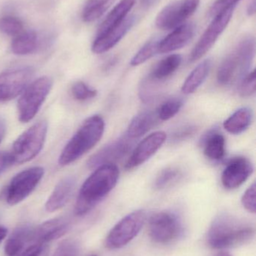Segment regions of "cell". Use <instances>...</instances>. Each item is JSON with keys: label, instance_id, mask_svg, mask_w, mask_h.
<instances>
[{"label": "cell", "instance_id": "1", "mask_svg": "<svg viewBox=\"0 0 256 256\" xmlns=\"http://www.w3.org/2000/svg\"><path fill=\"white\" fill-rule=\"evenodd\" d=\"M120 176V170L115 164H105L95 170L80 189L75 214L83 216L93 210L113 190Z\"/></svg>", "mask_w": 256, "mask_h": 256}, {"label": "cell", "instance_id": "2", "mask_svg": "<svg viewBox=\"0 0 256 256\" xmlns=\"http://www.w3.org/2000/svg\"><path fill=\"white\" fill-rule=\"evenodd\" d=\"M255 55L254 37L243 38L219 64L218 82L222 86H231L243 79L249 72Z\"/></svg>", "mask_w": 256, "mask_h": 256}, {"label": "cell", "instance_id": "3", "mask_svg": "<svg viewBox=\"0 0 256 256\" xmlns=\"http://www.w3.org/2000/svg\"><path fill=\"white\" fill-rule=\"evenodd\" d=\"M250 226L228 215L218 216L210 226L207 242L213 249L224 250L244 244L253 238Z\"/></svg>", "mask_w": 256, "mask_h": 256}, {"label": "cell", "instance_id": "4", "mask_svg": "<svg viewBox=\"0 0 256 256\" xmlns=\"http://www.w3.org/2000/svg\"><path fill=\"white\" fill-rule=\"evenodd\" d=\"M105 127V121L100 116L87 118L62 150L59 164L69 165L91 150L102 138Z\"/></svg>", "mask_w": 256, "mask_h": 256}, {"label": "cell", "instance_id": "5", "mask_svg": "<svg viewBox=\"0 0 256 256\" xmlns=\"http://www.w3.org/2000/svg\"><path fill=\"white\" fill-rule=\"evenodd\" d=\"M53 86L49 76H41L27 86L18 102V120L21 122L31 121L39 112Z\"/></svg>", "mask_w": 256, "mask_h": 256}, {"label": "cell", "instance_id": "6", "mask_svg": "<svg viewBox=\"0 0 256 256\" xmlns=\"http://www.w3.org/2000/svg\"><path fill=\"white\" fill-rule=\"evenodd\" d=\"M48 132V124L42 121L23 132L12 146L10 152L15 164H24L36 158L43 148Z\"/></svg>", "mask_w": 256, "mask_h": 256}, {"label": "cell", "instance_id": "7", "mask_svg": "<svg viewBox=\"0 0 256 256\" xmlns=\"http://www.w3.org/2000/svg\"><path fill=\"white\" fill-rule=\"evenodd\" d=\"M44 174L45 170L40 166L31 167L17 174L5 191L6 202L15 206L26 200L36 189Z\"/></svg>", "mask_w": 256, "mask_h": 256}, {"label": "cell", "instance_id": "8", "mask_svg": "<svg viewBox=\"0 0 256 256\" xmlns=\"http://www.w3.org/2000/svg\"><path fill=\"white\" fill-rule=\"evenodd\" d=\"M146 220L145 212L135 210L119 221L111 230L105 242L107 248L117 250L132 242L141 231Z\"/></svg>", "mask_w": 256, "mask_h": 256}, {"label": "cell", "instance_id": "9", "mask_svg": "<svg viewBox=\"0 0 256 256\" xmlns=\"http://www.w3.org/2000/svg\"><path fill=\"white\" fill-rule=\"evenodd\" d=\"M200 0H175L167 4L156 16V25L159 30H172L190 18L198 9Z\"/></svg>", "mask_w": 256, "mask_h": 256}, {"label": "cell", "instance_id": "10", "mask_svg": "<svg viewBox=\"0 0 256 256\" xmlns=\"http://www.w3.org/2000/svg\"><path fill=\"white\" fill-rule=\"evenodd\" d=\"M236 6L228 8L213 18V21L207 27L198 43L194 46L190 56L189 61L195 62L202 58L207 52L213 48L219 36L223 32L232 18Z\"/></svg>", "mask_w": 256, "mask_h": 256}, {"label": "cell", "instance_id": "11", "mask_svg": "<svg viewBox=\"0 0 256 256\" xmlns=\"http://www.w3.org/2000/svg\"><path fill=\"white\" fill-rule=\"evenodd\" d=\"M181 232L180 220L172 212H159L152 215L149 220V233L152 240L156 243H170L177 238Z\"/></svg>", "mask_w": 256, "mask_h": 256}, {"label": "cell", "instance_id": "12", "mask_svg": "<svg viewBox=\"0 0 256 256\" xmlns=\"http://www.w3.org/2000/svg\"><path fill=\"white\" fill-rule=\"evenodd\" d=\"M34 75L30 67L17 68L0 74V104L13 100L21 94Z\"/></svg>", "mask_w": 256, "mask_h": 256}, {"label": "cell", "instance_id": "13", "mask_svg": "<svg viewBox=\"0 0 256 256\" xmlns=\"http://www.w3.org/2000/svg\"><path fill=\"white\" fill-rule=\"evenodd\" d=\"M135 140L127 134L117 138L106 144L99 152L93 155L87 161V166L90 170H96L105 164H115V162L123 159L133 148Z\"/></svg>", "mask_w": 256, "mask_h": 256}, {"label": "cell", "instance_id": "14", "mask_svg": "<svg viewBox=\"0 0 256 256\" xmlns=\"http://www.w3.org/2000/svg\"><path fill=\"white\" fill-rule=\"evenodd\" d=\"M167 135L164 131H156L141 140L132 152L125 165L127 170H133L147 162L166 141Z\"/></svg>", "mask_w": 256, "mask_h": 256}, {"label": "cell", "instance_id": "15", "mask_svg": "<svg viewBox=\"0 0 256 256\" xmlns=\"http://www.w3.org/2000/svg\"><path fill=\"white\" fill-rule=\"evenodd\" d=\"M253 170V165L248 158L235 156L228 161L222 172V185L227 190L237 189L248 180Z\"/></svg>", "mask_w": 256, "mask_h": 256}, {"label": "cell", "instance_id": "16", "mask_svg": "<svg viewBox=\"0 0 256 256\" xmlns=\"http://www.w3.org/2000/svg\"><path fill=\"white\" fill-rule=\"evenodd\" d=\"M136 22V16L128 15L126 19L117 26L108 30L106 32L97 34L92 45V51L96 54L108 52L123 39Z\"/></svg>", "mask_w": 256, "mask_h": 256}, {"label": "cell", "instance_id": "17", "mask_svg": "<svg viewBox=\"0 0 256 256\" xmlns=\"http://www.w3.org/2000/svg\"><path fill=\"white\" fill-rule=\"evenodd\" d=\"M196 32V26L193 22L183 24L173 30L166 37L160 39L158 54H168L189 44L193 39Z\"/></svg>", "mask_w": 256, "mask_h": 256}, {"label": "cell", "instance_id": "18", "mask_svg": "<svg viewBox=\"0 0 256 256\" xmlns=\"http://www.w3.org/2000/svg\"><path fill=\"white\" fill-rule=\"evenodd\" d=\"M69 221L63 218L47 221L34 228L33 244H47L60 238L69 231Z\"/></svg>", "mask_w": 256, "mask_h": 256}, {"label": "cell", "instance_id": "19", "mask_svg": "<svg viewBox=\"0 0 256 256\" xmlns=\"http://www.w3.org/2000/svg\"><path fill=\"white\" fill-rule=\"evenodd\" d=\"M76 180L72 176H68L62 179L56 185L45 204L47 212H57L64 207L72 196Z\"/></svg>", "mask_w": 256, "mask_h": 256}, {"label": "cell", "instance_id": "20", "mask_svg": "<svg viewBox=\"0 0 256 256\" xmlns=\"http://www.w3.org/2000/svg\"><path fill=\"white\" fill-rule=\"evenodd\" d=\"M225 138L223 134L216 129L210 130L201 140L203 153L210 160L219 162L225 158Z\"/></svg>", "mask_w": 256, "mask_h": 256}, {"label": "cell", "instance_id": "21", "mask_svg": "<svg viewBox=\"0 0 256 256\" xmlns=\"http://www.w3.org/2000/svg\"><path fill=\"white\" fill-rule=\"evenodd\" d=\"M34 227L29 225L20 226L15 228L6 242L5 252L8 256H17L24 251L30 243H33Z\"/></svg>", "mask_w": 256, "mask_h": 256}, {"label": "cell", "instance_id": "22", "mask_svg": "<svg viewBox=\"0 0 256 256\" xmlns=\"http://www.w3.org/2000/svg\"><path fill=\"white\" fill-rule=\"evenodd\" d=\"M159 121L156 111L147 110L140 112L132 118L126 134L135 140L141 138L153 129Z\"/></svg>", "mask_w": 256, "mask_h": 256}, {"label": "cell", "instance_id": "23", "mask_svg": "<svg viewBox=\"0 0 256 256\" xmlns=\"http://www.w3.org/2000/svg\"><path fill=\"white\" fill-rule=\"evenodd\" d=\"M181 62L182 57L179 54L168 56L156 64L148 78L159 84L172 76Z\"/></svg>", "mask_w": 256, "mask_h": 256}, {"label": "cell", "instance_id": "24", "mask_svg": "<svg viewBox=\"0 0 256 256\" xmlns=\"http://www.w3.org/2000/svg\"><path fill=\"white\" fill-rule=\"evenodd\" d=\"M135 2L136 0H120L118 4L115 6L104 20L98 30L97 34L106 32L124 20L129 14V12L133 8Z\"/></svg>", "mask_w": 256, "mask_h": 256}, {"label": "cell", "instance_id": "25", "mask_svg": "<svg viewBox=\"0 0 256 256\" xmlns=\"http://www.w3.org/2000/svg\"><path fill=\"white\" fill-rule=\"evenodd\" d=\"M253 120V112L248 108H242L230 116L223 123L227 132L234 135L242 134L251 126Z\"/></svg>", "mask_w": 256, "mask_h": 256}, {"label": "cell", "instance_id": "26", "mask_svg": "<svg viewBox=\"0 0 256 256\" xmlns=\"http://www.w3.org/2000/svg\"><path fill=\"white\" fill-rule=\"evenodd\" d=\"M211 64L212 62L210 58L204 60L189 74L182 86L181 91L183 94H192L198 90L207 79L210 73Z\"/></svg>", "mask_w": 256, "mask_h": 256}, {"label": "cell", "instance_id": "27", "mask_svg": "<svg viewBox=\"0 0 256 256\" xmlns=\"http://www.w3.org/2000/svg\"><path fill=\"white\" fill-rule=\"evenodd\" d=\"M39 46V38L34 31H24L14 38L11 45L15 55L26 56L33 54Z\"/></svg>", "mask_w": 256, "mask_h": 256}, {"label": "cell", "instance_id": "28", "mask_svg": "<svg viewBox=\"0 0 256 256\" xmlns=\"http://www.w3.org/2000/svg\"><path fill=\"white\" fill-rule=\"evenodd\" d=\"M115 0H87L82 12L83 20L92 22L101 18Z\"/></svg>", "mask_w": 256, "mask_h": 256}, {"label": "cell", "instance_id": "29", "mask_svg": "<svg viewBox=\"0 0 256 256\" xmlns=\"http://www.w3.org/2000/svg\"><path fill=\"white\" fill-rule=\"evenodd\" d=\"M159 42H160V39L157 38H154L147 42L134 56L130 62L131 66H134V67L140 66L156 55L158 54Z\"/></svg>", "mask_w": 256, "mask_h": 256}, {"label": "cell", "instance_id": "30", "mask_svg": "<svg viewBox=\"0 0 256 256\" xmlns=\"http://www.w3.org/2000/svg\"><path fill=\"white\" fill-rule=\"evenodd\" d=\"M183 100L177 98L168 99L162 104L156 110L159 121H168L174 118L181 110Z\"/></svg>", "mask_w": 256, "mask_h": 256}, {"label": "cell", "instance_id": "31", "mask_svg": "<svg viewBox=\"0 0 256 256\" xmlns=\"http://www.w3.org/2000/svg\"><path fill=\"white\" fill-rule=\"evenodd\" d=\"M0 31L7 36L15 37L24 31V24L16 16H3L0 19Z\"/></svg>", "mask_w": 256, "mask_h": 256}, {"label": "cell", "instance_id": "32", "mask_svg": "<svg viewBox=\"0 0 256 256\" xmlns=\"http://www.w3.org/2000/svg\"><path fill=\"white\" fill-rule=\"evenodd\" d=\"M181 176V172L175 167H168L162 170L155 180L154 186L156 189L162 190L178 180Z\"/></svg>", "mask_w": 256, "mask_h": 256}, {"label": "cell", "instance_id": "33", "mask_svg": "<svg viewBox=\"0 0 256 256\" xmlns=\"http://www.w3.org/2000/svg\"><path fill=\"white\" fill-rule=\"evenodd\" d=\"M72 96L79 102H85L94 98L97 96L98 92L90 88L85 82L78 81L72 88Z\"/></svg>", "mask_w": 256, "mask_h": 256}, {"label": "cell", "instance_id": "34", "mask_svg": "<svg viewBox=\"0 0 256 256\" xmlns=\"http://www.w3.org/2000/svg\"><path fill=\"white\" fill-rule=\"evenodd\" d=\"M255 70H253L242 79L239 94L243 98L252 97L255 93Z\"/></svg>", "mask_w": 256, "mask_h": 256}, {"label": "cell", "instance_id": "35", "mask_svg": "<svg viewBox=\"0 0 256 256\" xmlns=\"http://www.w3.org/2000/svg\"><path fill=\"white\" fill-rule=\"evenodd\" d=\"M78 244L73 240H63L56 250L52 256H78Z\"/></svg>", "mask_w": 256, "mask_h": 256}, {"label": "cell", "instance_id": "36", "mask_svg": "<svg viewBox=\"0 0 256 256\" xmlns=\"http://www.w3.org/2000/svg\"><path fill=\"white\" fill-rule=\"evenodd\" d=\"M255 184L253 183L243 194L241 198L242 204L244 208L252 214L256 212Z\"/></svg>", "mask_w": 256, "mask_h": 256}, {"label": "cell", "instance_id": "37", "mask_svg": "<svg viewBox=\"0 0 256 256\" xmlns=\"http://www.w3.org/2000/svg\"><path fill=\"white\" fill-rule=\"evenodd\" d=\"M240 0H216L209 10V16L214 18L221 12H223L228 8L236 6L237 3Z\"/></svg>", "mask_w": 256, "mask_h": 256}, {"label": "cell", "instance_id": "38", "mask_svg": "<svg viewBox=\"0 0 256 256\" xmlns=\"http://www.w3.org/2000/svg\"><path fill=\"white\" fill-rule=\"evenodd\" d=\"M48 252L46 244H33L23 251L19 256H47Z\"/></svg>", "mask_w": 256, "mask_h": 256}, {"label": "cell", "instance_id": "39", "mask_svg": "<svg viewBox=\"0 0 256 256\" xmlns=\"http://www.w3.org/2000/svg\"><path fill=\"white\" fill-rule=\"evenodd\" d=\"M195 130H196V128L193 126H187L180 128V129L177 130L176 132H174V134L171 136L172 141L175 142H179L186 140V138H189V137L194 135Z\"/></svg>", "mask_w": 256, "mask_h": 256}, {"label": "cell", "instance_id": "40", "mask_svg": "<svg viewBox=\"0 0 256 256\" xmlns=\"http://www.w3.org/2000/svg\"><path fill=\"white\" fill-rule=\"evenodd\" d=\"M13 164L15 162L11 153L0 152V176Z\"/></svg>", "mask_w": 256, "mask_h": 256}, {"label": "cell", "instance_id": "41", "mask_svg": "<svg viewBox=\"0 0 256 256\" xmlns=\"http://www.w3.org/2000/svg\"><path fill=\"white\" fill-rule=\"evenodd\" d=\"M6 132V124L4 120L0 118V144L4 138Z\"/></svg>", "mask_w": 256, "mask_h": 256}, {"label": "cell", "instance_id": "42", "mask_svg": "<svg viewBox=\"0 0 256 256\" xmlns=\"http://www.w3.org/2000/svg\"><path fill=\"white\" fill-rule=\"evenodd\" d=\"M255 13V0H252L247 8V14L249 16H252Z\"/></svg>", "mask_w": 256, "mask_h": 256}, {"label": "cell", "instance_id": "43", "mask_svg": "<svg viewBox=\"0 0 256 256\" xmlns=\"http://www.w3.org/2000/svg\"><path fill=\"white\" fill-rule=\"evenodd\" d=\"M7 230L5 227L0 226V243L3 242V239L7 236Z\"/></svg>", "mask_w": 256, "mask_h": 256}, {"label": "cell", "instance_id": "44", "mask_svg": "<svg viewBox=\"0 0 256 256\" xmlns=\"http://www.w3.org/2000/svg\"><path fill=\"white\" fill-rule=\"evenodd\" d=\"M217 256H232L231 254H228L226 252H222L220 254H218Z\"/></svg>", "mask_w": 256, "mask_h": 256}, {"label": "cell", "instance_id": "45", "mask_svg": "<svg viewBox=\"0 0 256 256\" xmlns=\"http://www.w3.org/2000/svg\"><path fill=\"white\" fill-rule=\"evenodd\" d=\"M143 1H144V2L147 3L150 2V0H143Z\"/></svg>", "mask_w": 256, "mask_h": 256}, {"label": "cell", "instance_id": "46", "mask_svg": "<svg viewBox=\"0 0 256 256\" xmlns=\"http://www.w3.org/2000/svg\"><path fill=\"white\" fill-rule=\"evenodd\" d=\"M98 256L97 255H91V256Z\"/></svg>", "mask_w": 256, "mask_h": 256}]
</instances>
